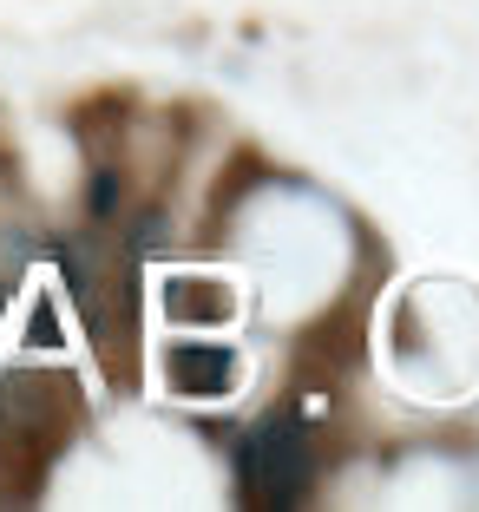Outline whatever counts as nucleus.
Returning <instances> with one entry per match:
<instances>
[{"label": "nucleus", "instance_id": "1", "mask_svg": "<svg viewBox=\"0 0 479 512\" xmlns=\"http://www.w3.org/2000/svg\"><path fill=\"white\" fill-rule=\"evenodd\" d=\"M243 473H250L256 486H296L302 473H309V453H302V434L296 427H283V421H270V427H256L250 434V447H243Z\"/></svg>", "mask_w": 479, "mask_h": 512}]
</instances>
